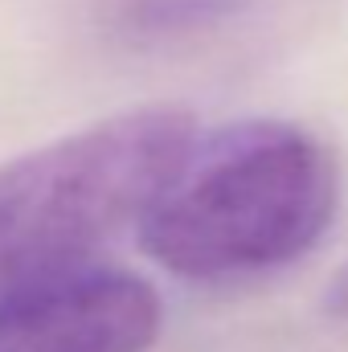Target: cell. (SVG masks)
I'll return each mask as SVG.
<instances>
[{
	"mask_svg": "<svg viewBox=\"0 0 348 352\" xmlns=\"http://www.w3.org/2000/svg\"><path fill=\"white\" fill-rule=\"evenodd\" d=\"M336 205V156L295 123L259 119L193 144L135 230L168 274L221 283L303 258Z\"/></svg>",
	"mask_w": 348,
	"mask_h": 352,
	"instance_id": "6da1fadb",
	"label": "cell"
},
{
	"mask_svg": "<svg viewBox=\"0 0 348 352\" xmlns=\"http://www.w3.org/2000/svg\"><path fill=\"white\" fill-rule=\"evenodd\" d=\"M197 144L184 107H135L0 164V291L90 263L180 173Z\"/></svg>",
	"mask_w": 348,
	"mask_h": 352,
	"instance_id": "7a4b0ae2",
	"label": "cell"
},
{
	"mask_svg": "<svg viewBox=\"0 0 348 352\" xmlns=\"http://www.w3.org/2000/svg\"><path fill=\"white\" fill-rule=\"evenodd\" d=\"M164 332L160 291L78 263L0 291V352H148Z\"/></svg>",
	"mask_w": 348,
	"mask_h": 352,
	"instance_id": "3957f363",
	"label": "cell"
},
{
	"mask_svg": "<svg viewBox=\"0 0 348 352\" xmlns=\"http://www.w3.org/2000/svg\"><path fill=\"white\" fill-rule=\"evenodd\" d=\"M230 0H144L140 8V21L152 25V29H164V25H188V21H205L209 12H221Z\"/></svg>",
	"mask_w": 348,
	"mask_h": 352,
	"instance_id": "277c9868",
	"label": "cell"
},
{
	"mask_svg": "<svg viewBox=\"0 0 348 352\" xmlns=\"http://www.w3.org/2000/svg\"><path fill=\"white\" fill-rule=\"evenodd\" d=\"M324 307H328V316H336V320L348 324V263L332 274V283L324 291Z\"/></svg>",
	"mask_w": 348,
	"mask_h": 352,
	"instance_id": "5b68a950",
	"label": "cell"
}]
</instances>
